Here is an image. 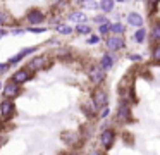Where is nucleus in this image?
I'll use <instances>...</instances> for the list:
<instances>
[{"mask_svg":"<svg viewBox=\"0 0 160 155\" xmlns=\"http://www.w3.org/2000/svg\"><path fill=\"white\" fill-rule=\"evenodd\" d=\"M24 93V86L18 85V83H14L11 78L7 79V81H4V88H2V98H9V100H16L19 98V96Z\"/></svg>","mask_w":160,"mask_h":155,"instance_id":"9","label":"nucleus"},{"mask_svg":"<svg viewBox=\"0 0 160 155\" xmlns=\"http://www.w3.org/2000/svg\"><path fill=\"white\" fill-rule=\"evenodd\" d=\"M132 119H134V117H132L131 100L119 96V100H117V110H115V116H114L115 124L119 122V124H122V126H126V124H131Z\"/></svg>","mask_w":160,"mask_h":155,"instance_id":"3","label":"nucleus"},{"mask_svg":"<svg viewBox=\"0 0 160 155\" xmlns=\"http://www.w3.org/2000/svg\"><path fill=\"white\" fill-rule=\"evenodd\" d=\"M110 112H112V110H110V105H105V107H102V109H98V119H100V121H103V119H107V117L108 116H110Z\"/></svg>","mask_w":160,"mask_h":155,"instance_id":"32","label":"nucleus"},{"mask_svg":"<svg viewBox=\"0 0 160 155\" xmlns=\"http://www.w3.org/2000/svg\"><path fill=\"white\" fill-rule=\"evenodd\" d=\"M90 21H91L93 26H98V24H103V23H107V21H110V17L103 12H97V14H93V17H91Z\"/></svg>","mask_w":160,"mask_h":155,"instance_id":"29","label":"nucleus"},{"mask_svg":"<svg viewBox=\"0 0 160 155\" xmlns=\"http://www.w3.org/2000/svg\"><path fill=\"white\" fill-rule=\"evenodd\" d=\"M26 28V33H31V34H43L50 29L47 26H24Z\"/></svg>","mask_w":160,"mask_h":155,"instance_id":"30","label":"nucleus"},{"mask_svg":"<svg viewBox=\"0 0 160 155\" xmlns=\"http://www.w3.org/2000/svg\"><path fill=\"white\" fill-rule=\"evenodd\" d=\"M76 5L84 12H100L98 0H76Z\"/></svg>","mask_w":160,"mask_h":155,"instance_id":"20","label":"nucleus"},{"mask_svg":"<svg viewBox=\"0 0 160 155\" xmlns=\"http://www.w3.org/2000/svg\"><path fill=\"white\" fill-rule=\"evenodd\" d=\"M52 29L55 31L59 36H72L74 34V24H71V23H67L66 19L64 21H60V23H57L55 26H52Z\"/></svg>","mask_w":160,"mask_h":155,"instance_id":"17","label":"nucleus"},{"mask_svg":"<svg viewBox=\"0 0 160 155\" xmlns=\"http://www.w3.org/2000/svg\"><path fill=\"white\" fill-rule=\"evenodd\" d=\"M132 2H138L139 3V2H143V0H132Z\"/></svg>","mask_w":160,"mask_h":155,"instance_id":"42","label":"nucleus"},{"mask_svg":"<svg viewBox=\"0 0 160 155\" xmlns=\"http://www.w3.org/2000/svg\"><path fill=\"white\" fill-rule=\"evenodd\" d=\"M126 59H128L129 62H143V54H139V52H129L128 55H126Z\"/></svg>","mask_w":160,"mask_h":155,"instance_id":"31","label":"nucleus"},{"mask_svg":"<svg viewBox=\"0 0 160 155\" xmlns=\"http://www.w3.org/2000/svg\"><path fill=\"white\" fill-rule=\"evenodd\" d=\"M84 43H86L88 47H97V45L103 43V38H102L97 31H93L91 34H88V36L84 38Z\"/></svg>","mask_w":160,"mask_h":155,"instance_id":"27","label":"nucleus"},{"mask_svg":"<svg viewBox=\"0 0 160 155\" xmlns=\"http://www.w3.org/2000/svg\"><path fill=\"white\" fill-rule=\"evenodd\" d=\"M62 155H81V153L78 150H67V152H64Z\"/></svg>","mask_w":160,"mask_h":155,"instance_id":"37","label":"nucleus"},{"mask_svg":"<svg viewBox=\"0 0 160 155\" xmlns=\"http://www.w3.org/2000/svg\"><path fill=\"white\" fill-rule=\"evenodd\" d=\"M9 69H12V65L9 64L7 60H5V62H0V76H2V74H5V72H7Z\"/></svg>","mask_w":160,"mask_h":155,"instance_id":"35","label":"nucleus"},{"mask_svg":"<svg viewBox=\"0 0 160 155\" xmlns=\"http://www.w3.org/2000/svg\"><path fill=\"white\" fill-rule=\"evenodd\" d=\"M64 19L71 24H79V23H88L90 16L84 10H81L79 7H74V9H67L64 12Z\"/></svg>","mask_w":160,"mask_h":155,"instance_id":"12","label":"nucleus"},{"mask_svg":"<svg viewBox=\"0 0 160 155\" xmlns=\"http://www.w3.org/2000/svg\"><path fill=\"white\" fill-rule=\"evenodd\" d=\"M117 60H119V54H112V52H107V50H103L100 54V57H98V65H100L103 71H112V69L115 67V64H117Z\"/></svg>","mask_w":160,"mask_h":155,"instance_id":"13","label":"nucleus"},{"mask_svg":"<svg viewBox=\"0 0 160 155\" xmlns=\"http://www.w3.org/2000/svg\"><path fill=\"white\" fill-rule=\"evenodd\" d=\"M98 3H100V12L107 14V16H110L115 10V5H117L115 0H98Z\"/></svg>","mask_w":160,"mask_h":155,"instance_id":"25","label":"nucleus"},{"mask_svg":"<svg viewBox=\"0 0 160 155\" xmlns=\"http://www.w3.org/2000/svg\"><path fill=\"white\" fill-rule=\"evenodd\" d=\"M160 43V17H152L148 24V45Z\"/></svg>","mask_w":160,"mask_h":155,"instance_id":"16","label":"nucleus"},{"mask_svg":"<svg viewBox=\"0 0 160 155\" xmlns=\"http://www.w3.org/2000/svg\"><path fill=\"white\" fill-rule=\"evenodd\" d=\"M35 72L31 71V69H28L26 65H21V67H18L14 72L11 74V79L14 83H18V85H21V86H24L26 83H29V81H33L35 79Z\"/></svg>","mask_w":160,"mask_h":155,"instance_id":"11","label":"nucleus"},{"mask_svg":"<svg viewBox=\"0 0 160 155\" xmlns=\"http://www.w3.org/2000/svg\"><path fill=\"white\" fill-rule=\"evenodd\" d=\"M117 3H129V2H132V0H115Z\"/></svg>","mask_w":160,"mask_h":155,"instance_id":"39","label":"nucleus"},{"mask_svg":"<svg viewBox=\"0 0 160 155\" xmlns=\"http://www.w3.org/2000/svg\"><path fill=\"white\" fill-rule=\"evenodd\" d=\"M67 3H72V2H76V0H66Z\"/></svg>","mask_w":160,"mask_h":155,"instance_id":"41","label":"nucleus"},{"mask_svg":"<svg viewBox=\"0 0 160 155\" xmlns=\"http://www.w3.org/2000/svg\"><path fill=\"white\" fill-rule=\"evenodd\" d=\"M81 112H83V116L88 117V119H95V117L98 116V109H97V105L91 102L90 96L81 102Z\"/></svg>","mask_w":160,"mask_h":155,"instance_id":"18","label":"nucleus"},{"mask_svg":"<svg viewBox=\"0 0 160 155\" xmlns=\"http://www.w3.org/2000/svg\"><path fill=\"white\" fill-rule=\"evenodd\" d=\"M5 141H7V136H5V134H0V148L5 145Z\"/></svg>","mask_w":160,"mask_h":155,"instance_id":"38","label":"nucleus"},{"mask_svg":"<svg viewBox=\"0 0 160 155\" xmlns=\"http://www.w3.org/2000/svg\"><path fill=\"white\" fill-rule=\"evenodd\" d=\"M26 33V28H24V24H19V26H14L11 29V34L12 36H19V34H24Z\"/></svg>","mask_w":160,"mask_h":155,"instance_id":"33","label":"nucleus"},{"mask_svg":"<svg viewBox=\"0 0 160 155\" xmlns=\"http://www.w3.org/2000/svg\"><path fill=\"white\" fill-rule=\"evenodd\" d=\"M131 40H132V43H136V45H145V43H148V28H136L134 31L131 33Z\"/></svg>","mask_w":160,"mask_h":155,"instance_id":"19","label":"nucleus"},{"mask_svg":"<svg viewBox=\"0 0 160 155\" xmlns=\"http://www.w3.org/2000/svg\"><path fill=\"white\" fill-rule=\"evenodd\" d=\"M18 116V107H16V100L2 98L0 100V126L4 124H11L14 117Z\"/></svg>","mask_w":160,"mask_h":155,"instance_id":"5","label":"nucleus"},{"mask_svg":"<svg viewBox=\"0 0 160 155\" xmlns=\"http://www.w3.org/2000/svg\"><path fill=\"white\" fill-rule=\"evenodd\" d=\"M60 141H62L69 150H78L79 145L83 143V136H81V133H78V131H74V129H66V131L60 133Z\"/></svg>","mask_w":160,"mask_h":155,"instance_id":"8","label":"nucleus"},{"mask_svg":"<svg viewBox=\"0 0 160 155\" xmlns=\"http://www.w3.org/2000/svg\"><path fill=\"white\" fill-rule=\"evenodd\" d=\"M19 24H22L21 19H18L11 10L5 9L4 5H0V26L2 28H14V26H19Z\"/></svg>","mask_w":160,"mask_h":155,"instance_id":"15","label":"nucleus"},{"mask_svg":"<svg viewBox=\"0 0 160 155\" xmlns=\"http://www.w3.org/2000/svg\"><path fill=\"white\" fill-rule=\"evenodd\" d=\"M110 23H112V19L107 21V23H103V24H98V26H95V31H97L102 38L108 36V34H110Z\"/></svg>","mask_w":160,"mask_h":155,"instance_id":"28","label":"nucleus"},{"mask_svg":"<svg viewBox=\"0 0 160 155\" xmlns=\"http://www.w3.org/2000/svg\"><path fill=\"white\" fill-rule=\"evenodd\" d=\"M143 3H145V9L148 12L150 19L155 17L157 12H158V7H160V0H143Z\"/></svg>","mask_w":160,"mask_h":155,"instance_id":"23","label":"nucleus"},{"mask_svg":"<svg viewBox=\"0 0 160 155\" xmlns=\"http://www.w3.org/2000/svg\"><path fill=\"white\" fill-rule=\"evenodd\" d=\"M40 45H31V47H24V48H21V50L18 52L19 55H21L22 57V60H24V59H28V57H31V55H35V54H38L40 52Z\"/></svg>","mask_w":160,"mask_h":155,"instance_id":"26","label":"nucleus"},{"mask_svg":"<svg viewBox=\"0 0 160 155\" xmlns=\"http://www.w3.org/2000/svg\"><path fill=\"white\" fill-rule=\"evenodd\" d=\"M90 98H91V102L97 105V109H102V107L108 105L110 96H108V91L103 86H93V90L90 91Z\"/></svg>","mask_w":160,"mask_h":155,"instance_id":"10","label":"nucleus"},{"mask_svg":"<svg viewBox=\"0 0 160 155\" xmlns=\"http://www.w3.org/2000/svg\"><path fill=\"white\" fill-rule=\"evenodd\" d=\"M128 33V24L124 21H112L110 23V34H121V36H126Z\"/></svg>","mask_w":160,"mask_h":155,"instance_id":"22","label":"nucleus"},{"mask_svg":"<svg viewBox=\"0 0 160 155\" xmlns=\"http://www.w3.org/2000/svg\"><path fill=\"white\" fill-rule=\"evenodd\" d=\"M48 21V12L42 7H29L24 12L21 23L24 26H43Z\"/></svg>","mask_w":160,"mask_h":155,"instance_id":"2","label":"nucleus"},{"mask_svg":"<svg viewBox=\"0 0 160 155\" xmlns=\"http://www.w3.org/2000/svg\"><path fill=\"white\" fill-rule=\"evenodd\" d=\"M86 78L91 86H103L105 79H107V71L98 65V62H91L86 67Z\"/></svg>","mask_w":160,"mask_h":155,"instance_id":"7","label":"nucleus"},{"mask_svg":"<svg viewBox=\"0 0 160 155\" xmlns=\"http://www.w3.org/2000/svg\"><path fill=\"white\" fill-rule=\"evenodd\" d=\"M117 141V129L114 126H105L98 133V145L103 152H110Z\"/></svg>","mask_w":160,"mask_h":155,"instance_id":"4","label":"nucleus"},{"mask_svg":"<svg viewBox=\"0 0 160 155\" xmlns=\"http://www.w3.org/2000/svg\"><path fill=\"white\" fill-rule=\"evenodd\" d=\"M150 62L153 65H160V43L150 45Z\"/></svg>","mask_w":160,"mask_h":155,"instance_id":"24","label":"nucleus"},{"mask_svg":"<svg viewBox=\"0 0 160 155\" xmlns=\"http://www.w3.org/2000/svg\"><path fill=\"white\" fill-rule=\"evenodd\" d=\"M53 64H55V57L52 54H48V52H43V54L31 55L28 59V62H26V67L31 69L35 74H38V72H45L48 69H52Z\"/></svg>","mask_w":160,"mask_h":155,"instance_id":"1","label":"nucleus"},{"mask_svg":"<svg viewBox=\"0 0 160 155\" xmlns=\"http://www.w3.org/2000/svg\"><path fill=\"white\" fill-rule=\"evenodd\" d=\"M93 31H95V26L91 24V21L74 24V34H78V36H84V38H86L88 34H91Z\"/></svg>","mask_w":160,"mask_h":155,"instance_id":"21","label":"nucleus"},{"mask_svg":"<svg viewBox=\"0 0 160 155\" xmlns=\"http://www.w3.org/2000/svg\"><path fill=\"white\" fill-rule=\"evenodd\" d=\"M2 88H4V81H2V78H0V93H2Z\"/></svg>","mask_w":160,"mask_h":155,"instance_id":"40","label":"nucleus"},{"mask_svg":"<svg viewBox=\"0 0 160 155\" xmlns=\"http://www.w3.org/2000/svg\"><path fill=\"white\" fill-rule=\"evenodd\" d=\"M103 47L107 52L121 54L128 48V40H126V36H121V34H108L103 38Z\"/></svg>","mask_w":160,"mask_h":155,"instance_id":"6","label":"nucleus"},{"mask_svg":"<svg viewBox=\"0 0 160 155\" xmlns=\"http://www.w3.org/2000/svg\"><path fill=\"white\" fill-rule=\"evenodd\" d=\"M7 34H11V29H7V28H2V26H0V38L7 36Z\"/></svg>","mask_w":160,"mask_h":155,"instance_id":"36","label":"nucleus"},{"mask_svg":"<svg viewBox=\"0 0 160 155\" xmlns=\"http://www.w3.org/2000/svg\"><path fill=\"white\" fill-rule=\"evenodd\" d=\"M105 153H107V152H103L100 147H93L86 152V155H105Z\"/></svg>","mask_w":160,"mask_h":155,"instance_id":"34","label":"nucleus"},{"mask_svg":"<svg viewBox=\"0 0 160 155\" xmlns=\"http://www.w3.org/2000/svg\"><path fill=\"white\" fill-rule=\"evenodd\" d=\"M124 23L128 24V28L136 29V28H143V26H145L146 17L143 16L139 10H128V12H126V17H124Z\"/></svg>","mask_w":160,"mask_h":155,"instance_id":"14","label":"nucleus"}]
</instances>
